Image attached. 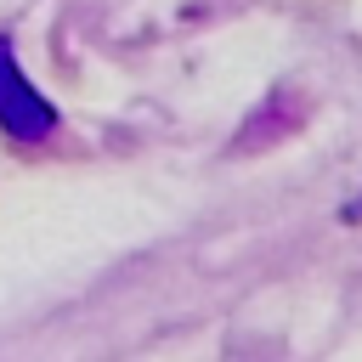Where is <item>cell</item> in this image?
Returning a JSON list of instances; mask_svg holds the SVG:
<instances>
[{
  "label": "cell",
  "mask_w": 362,
  "mask_h": 362,
  "mask_svg": "<svg viewBox=\"0 0 362 362\" xmlns=\"http://www.w3.org/2000/svg\"><path fill=\"white\" fill-rule=\"evenodd\" d=\"M0 130L17 136V141H40V136L57 130V107L23 79V68H17L6 40H0Z\"/></svg>",
  "instance_id": "6da1fadb"
}]
</instances>
